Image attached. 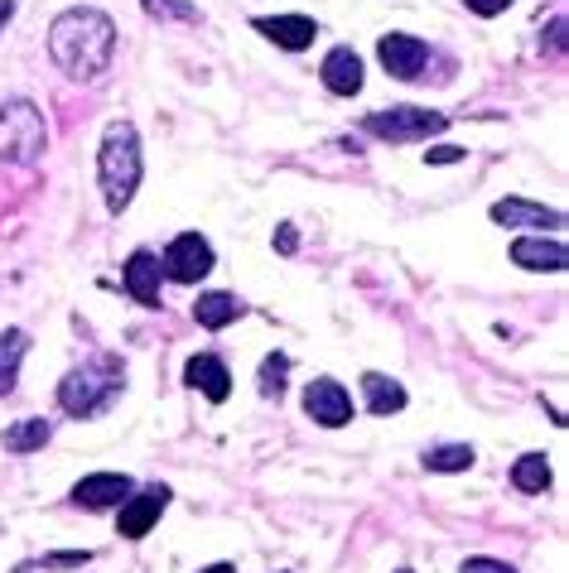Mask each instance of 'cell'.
Wrapping results in <instances>:
<instances>
[{
	"label": "cell",
	"instance_id": "8fae6325",
	"mask_svg": "<svg viewBox=\"0 0 569 573\" xmlns=\"http://www.w3.org/2000/svg\"><path fill=\"white\" fill-rule=\"evenodd\" d=\"M126 295L145 304V309H155L160 304V256L155 251H136V256L126 261Z\"/></svg>",
	"mask_w": 569,
	"mask_h": 573
},
{
	"label": "cell",
	"instance_id": "277c9868",
	"mask_svg": "<svg viewBox=\"0 0 569 573\" xmlns=\"http://www.w3.org/2000/svg\"><path fill=\"white\" fill-rule=\"evenodd\" d=\"M49 145L44 116H39L34 102H6L0 106V159L10 165H34Z\"/></svg>",
	"mask_w": 569,
	"mask_h": 573
},
{
	"label": "cell",
	"instance_id": "ba28073f",
	"mask_svg": "<svg viewBox=\"0 0 569 573\" xmlns=\"http://www.w3.org/2000/svg\"><path fill=\"white\" fill-rule=\"evenodd\" d=\"M377 59H381V68H387L391 77L415 83V77L425 73V63H430V49H425V39H415V34H387L377 44Z\"/></svg>",
	"mask_w": 569,
	"mask_h": 573
},
{
	"label": "cell",
	"instance_id": "d6986e66",
	"mask_svg": "<svg viewBox=\"0 0 569 573\" xmlns=\"http://www.w3.org/2000/svg\"><path fill=\"white\" fill-rule=\"evenodd\" d=\"M24 352H30V332H20V328H6V332H0V395L15 391Z\"/></svg>",
	"mask_w": 569,
	"mask_h": 573
},
{
	"label": "cell",
	"instance_id": "f546056e",
	"mask_svg": "<svg viewBox=\"0 0 569 573\" xmlns=\"http://www.w3.org/2000/svg\"><path fill=\"white\" fill-rule=\"evenodd\" d=\"M15 6H20V0H0V30L10 24V15H15Z\"/></svg>",
	"mask_w": 569,
	"mask_h": 573
},
{
	"label": "cell",
	"instance_id": "603a6c76",
	"mask_svg": "<svg viewBox=\"0 0 569 573\" xmlns=\"http://www.w3.org/2000/svg\"><path fill=\"white\" fill-rule=\"evenodd\" d=\"M285 376H289V357L285 352H275V357H266V362H261V395L266 400H281L285 395Z\"/></svg>",
	"mask_w": 569,
	"mask_h": 573
},
{
	"label": "cell",
	"instance_id": "4dcf8cb0",
	"mask_svg": "<svg viewBox=\"0 0 569 573\" xmlns=\"http://www.w3.org/2000/svg\"><path fill=\"white\" fill-rule=\"evenodd\" d=\"M203 573H236L232 564H213V569H203Z\"/></svg>",
	"mask_w": 569,
	"mask_h": 573
},
{
	"label": "cell",
	"instance_id": "30bf717a",
	"mask_svg": "<svg viewBox=\"0 0 569 573\" xmlns=\"http://www.w3.org/2000/svg\"><path fill=\"white\" fill-rule=\"evenodd\" d=\"M130 491H136V482L126 473H92L73 487V501L87 506V511H107V506H122Z\"/></svg>",
	"mask_w": 569,
	"mask_h": 573
},
{
	"label": "cell",
	"instance_id": "cb8c5ba5",
	"mask_svg": "<svg viewBox=\"0 0 569 573\" xmlns=\"http://www.w3.org/2000/svg\"><path fill=\"white\" fill-rule=\"evenodd\" d=\"M145 10L150 15H175V20H198V10L189 0H145Z\"/></svg>",
	"mask_w": 569,
	"mask_h": 573
},
{
	"label": "cell",
	"instance_id": "7c38bea8",
	"mask_svg": "<svg viewBox=\"0 0 569 573\" xmlns=\"http://www.w3.org/2000/svg\"><path fill=\"white\" fill-rule=\"evenodd\" d=\"M183 381L193 385V391H203L213 405H222V400L232 395V376H228V367H222V357L213 352H198L189 357V367H183Z\"/></svg>",
	"mask_w": 569,
	"mask_h": 573
},
{
	"label": "cell",
	"instance_id": "7a4b0ae2",
	"mask_svg": "<svg viewBox=\"0 0 569 573\" xmlns=\"http://www.w3.org/2000/svg\"><path fill=\"white\" fill-rule=\"evenodd\" d=\"M122 381H126V367L122 357H92L87 367H77L63 376L59 385V405L69 410L73 420H92V415H107L112 400L122 395Z\"/></svg>",
	"mask_w": 569,
	"mask_h": 573
},
{
	"label": "cell",
	"instance_id": "5bb4252c",
	"mask_svg": "<svg viewBox=\"0 0 569 573\" xmlns=\"http://www.w3.org/2000/svg\"><path fill=\"white\" fill-rule=\"evenodd\" d=\"M493 222L507 232H516V226H565V212L526 203V198H502V203H493Z\"/></svg>",
	"mask_w": 569,
	"mask_h": 573
},
{
	"label": "cell",
	"instance_id": "9a60e30c",
	"mask_svg": "<svg viewBox=\"0 0 569 573\" xmlns=\"http://www.w3.org/2000/svg\"><path fill=\"white\" fill-rule=\"evenodd\" d=\"M319 77H324V87L334 92V97H352V92H362V59H357L352 49H334L324 59Z\"/></svg>",
	"mask_w": 569,
	"mask_h": 573
},
{
	"label": "cell",
	"instance_id": "e0dca14e",
	"mask_svg": "<svg viewBox=\"0 0 569 573\" xmlns=\"http://www.w3.org/2000/svg\"><path fill=\"white\" fill-rule=\"evenodd\" d=\"M362 395H367V410H372V415H396V410H405V385L381 376V371H367L362 376Z\"/></svg>",
	"mask_w": 569,
	"mask_h": 573
},
{
	"label": "cell",
	"instance_id": "44dd1931",
	"mask_svg": "<svg viewBox=\"0 0 569 573\" xmlns=\"http://www.w3.org/2000/svg\"><path fill=\"white\" fill-rule=\"evenodd\" d=\"M49 438H54L49 420H20V424H10V429L0 434V444H6L10 453H34V448H44Z\"/></svg>",
	"mask_w": 569,
	"mask_h": 573
},
{
	"label": "cell",
	"instance_id": "d4e9b609",
	"mask_svg": "<svg viewBox=\"0 0 569 573\" xmlns=\"http://www.w3.org/2000/svg\"><path fill=\"white\" fill-rule=\"evenodd\" d=\"M459 573H516V569L502 564V559H463Z\"/></svg>",
	"mask_w": 569,
	"mask_h": 573
},
{
	"label": "cell",
	"instance_id": "484cf974",
	"mask_svg": "<svg viewBox=\"0 0 569 573\" xmlns=\"http://www.w3.org/2000/svg\"><path fill=\"white\" fill-rule=\"evenodd\" d=\"M463 6L473 10V15H483V20H493V15H502V10L512 6V0H463Z\"/></svg>",
	"mask_w": 569,
	"mask_h": 573
},
{
	"label": "cell",
	"instance_id": "8992f818",
	"mask_svg": "<svg viewBox=\"0 0 569 573\" xmlns=\"http://www.w3.org/2000/svg\"><path fill=\"white\" fill-rule=\"evenodd\" d=\"M160 270H165L169 279H179V285H193V279H203L208 270H213V246H208L198 232H183V236H175V242H169Z\"/></svg>",
	"mask_w": 569,
	"mask_h": 573
},
{
	"label": "cell",
	"instance_id": "6da1fadb",
	"mask_svg": "<svg viewBox=\"0 0 569 573\" xmlns=\"http://www.w3.org/2000/svg\"><path fill=\"white\" fill-rule=\"evenodd\" d=\"M49 53L73 83H97L116 59V24L102 10H63L49 30Z\"/></svg>",
	"mask_w": 569,
	"mask_h": 573
},
{
	"label": "cell",
	"instance_id": "83f0119b",
	"mask_svg": "<svg viewBox=\"0 0 569 573\" xmlns=\"http://www.w3.org/2000/svg\"><path fill=\"white\" fill-rule=\"evenodd\" d=\"M87 559H92L87 550H83V554H49V559H44V569H83Z\"/></svg>",
	"mask_w": 569,
	"mask_h": 573
},
{
	"label": "cell",
	"instance_id": "ffe728a7",
	"mask_svg": "<svg viewBox=\"0 0 569 573\" xmlns=\"http://www.w3.org/2000/svg\"><path fill=\"white\" fill-rule=\"evenodd\" d=\"M512 487L526 491V497L546 491L550 487V458H546V453H521V458H516V468H512Z\"/></svg>",
	"mask_w": 569,
	"mask_h": 573
},
{
	"label": "cell",
	"instance_id": "4316f807",
	"mask_svg": "<svg viewBox=\"0 0 569 573\" xmlns=\"http://www.w3.org/2000/svg\"><path fill=\"white\" fill-rule=\"evenodd\" d=\"M468 150H459V145H434V150L425 155V165H454V159H463Z\"/></svg>",
	"mask_w": 569,
	"mask_h": 573
},
{
	"label": "cell",
	"instance_id": "3957f363",
	"mask_svg": "<svg viewBox=\"0 0 569 573\" xmlns=\"http://www.w3.org/2000/svg\"><path fill=\"white\" fill-rule=\"evenodd\" d=\"M97 169H102V193H107V208L126 212L130 198H136V189H140V136H136V126H130V121H112L107 126Z\"/></svg>",
	"mask_w": 569,
	"mask_h": 573
},
{
	"label": "cell",
	"instance_id": "4fadbf2b",
	"mask_svg": "<svg viewBox=\"0 0 569 573\" xmlns=\"http://www.w3.org/2000/svg\"><path fill=\"white\" fill-rule=\"evenodd\" d=\"M256 34H266L271 44H281V49H289V53H299V49H309V44H314L319 24H314L309 15H261V20H256Z\"/></svg>",
	"mask_w": 569,
	"mask_h": 573
},
{
	"label": "cell",
	"instance_id": "f1b7e54d",
	"mask_svg": "<svg viewBox=\"0 0 569 573\" xmlns=\"http://www.w3.org/2000/svg\"><path fill=\"white\" fill-rule=\"evenodd\" d=\"M275 246H281V256H295V246H299V236H295V226H281V232H275Z\"/></svg>",
	"mask_w": 569,
	"mask_h": 573
},
{
	"label": "cell",
	"instance_id": "52a82bcc",
	"mask_svg": "<svg viewBox=\"0 0 569 573\" xmlns=\"http://www.w3.org/2000/svg\"><path fill=\"white\" fill-rule=\"evenodd\" d=\"M169 497H175V491L160 487V482L145 487L140 497H126V501H122V516H116V530H122L126 540H145V535H150V526L165 516Z\"/></svg>",
	"mask_w": 569,
	"mask_h": 573
},
{
	"label": "cell",
	"instance_id": "9c48e42d",
	"mask_svg": "<svg viewBox=\"0 0 569 573\" xmlns=\"http://www.w3.org/2000/svg\"><path fill=\"white\" fill-rule=\"evenodd\" d=\"M304 410H309V420L324 424V429H343V424L352 420V395L343 391L338 381L319 376L309 391H304Z\"/></svg>",
	"mask_w": 569,
	"mask_h": 573
},
{
	"label": "cell",
	"instance_id": "5b68a950",
	"mask_svg": "<svg viewBox=\"0 0 569 573\" xmlns=\"http://www.w3.org/2000/svg\"><path fill=\"white\" fill-rule=\"evenodd\" d=\"M444 126H449V116L430 112V106H391V112H372L362 121L367 136L391 140V145H401V140H430V136H440Z\"/></svg>",
	"mask_w": 569,
	"mask_h": 573
},
{
	"label": "cell",
	"instance_id": "2e32d148",
	"mask_svg": "<svg viewBox=\"0 0 569 573\" xmlns=\"http://www.w3.org/2000/svg\"><path fill=\"white\" fill-rule=\"evenodd\" d=\"M512 261L521 270H565V246L560 242H546V236H516L512 242Z\"/></svg>",
	"mask_w": 569,
	"mask_h": 573
},
{
	"label": "cell",
	"instance_id": "ac0fdd59",
	"mask_svg": "<svg viewBox=\"0 0 569 573\" xmlns=\"http://www.w3.org/2000/svg\"><path fill=\"white\" fill-rule=\"evenodd\" d=\"M193 318H198V328H228V323H236L242 318V299L236 295H222V289H213V295H198V304H193Z\"/></svg>",
	"mask_w": 569,
	"mask_h": 573
},
{
	"label": "cell",
	"instance_id": "7402d4cb",
	"mask_svg": "<svg viewBox=\"0 0 569 573\" xmlns=\"http://www.w3.org/2000/svg\"><path fill=\"white\" fill-rule=\"evenodd\" d=\"M425 468H430V473H463V468H473V448H468V444L430 448V453H425Z\"/></svg>",
	"mask_w": 569,
	"mask_h": 573
},
{
	"label": "cell",
	"instance_id": "1f68e13d",
	"mask_svg": "<svg viewBox=\"0 0 569 573\" xmlns=\"http://www.w3.org/2000/svg\"><path fill=\"white\" fill-rule=\"evenodd\" d=\"M401 573H410V569H401Z\"/></svg>",
	"mask_w": 569,
	"mask_h": 573
}]
</instances>
